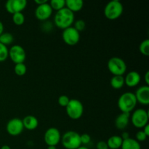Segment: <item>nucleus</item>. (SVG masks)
Listing matches in <instances>:
<instances>
[{
    "label": "nucleus",
    "instance_id": "nucleus-30",
    "mask_svg": "<svg viewBox=\"0 0 149 149\" xmlns=\"http://www.w3.org/2000/svg\"><path fill=\"white\" fill-rule=\"evenodd\" d=\"M147 138H148V136L143 132V130L138 131L135 134V140L139 143L145 141L147 139Z\"/></svg>",
    "mask_w": 149,
    "mask_h": 149
},
{
    "label": "nucleus",
    "instance_id": "nucleus-32",
    "mask_svg": "<svg viewBox=\"0 0 149 149\" xmlns=\"http://www.w3.org/2000/svg\"><path fill=\"white\" fill-rule=\"evenodd\" d=\"M5 8L7 13L13 15L14 14V11H13V0H8L5 4Z\"/></svg>",
    "mask_w": 149,
    "mask_h": 149
},
{
    "label": "nucleus",
    "instance_id": "nucleus-27",
    "mask_svg": "<svg viewBox=\"0 0 149 149\" xmlns=\"http://www.w3.org/2000/svg\"><path fill=\"white\" fill-rule=\"evenodd\" d=\"M9 57V49L7 46L0 43V62L5 61Z\"/></svg>",
    "mask_w": 149,
    "mask_h": 149
},
{
    "label": "nucleus",
    "instance_id": "nucleus-2",
    "mask_svg": "<svg viewBox=\"0 0 149 149\" xmlns=\"http://www.w3.org/2000/svg\"><path fill=\"white\" fill-rule=\"evenodd\" d=\"M138 103L135 94L131 92H127L121 95L118 100L117 105L119 110L123 113H130L136 107Z\"/></svg>",
    "mask_w": 149,
    "mask_h": 149
},
{
    "label": "nucleus",
    "instance_id": "nucleus-29",
    "mask_svg": "<svg viewBox=\"0 0 149 149\" xmlns=\"http://www.w3.org/2000/svg\"><path fill=\"white\" fill-rule=\"evenodd\" d=\"M70 100L71 99L68 96L65 95H61L58 97V104L61 107L65 108L67 106V105L68 104V103H69Z\"/></svg>",
    "mask_w": 149,
    "mask_h": 149
},
{
    "label": "nucleus",
    "instance_id": "nucleus-1",
    "mask_svg": "<svg viewBox=\"0 0 149 149\" xmlns=\"http://www.w3.org/2000/svg\"><path fill=\"white\" fill-rule=\"evenodd\" d=\"M74 23V13L66 7L56 12L54 17V23L59 29H64L69 28Z\"/></svg>",
    "mask_w": 149,
    "mask_h": 149
},
{
    "label": "nucleus",
    "instance_id": "nucleus-23",
    "mask_svg": "<svg viewBox=\"0 0 149 149\" xmlns=\"http://www.w3.org/2000/svg\"><path fill=\"white\" fill-rule=\"evenodd\" d=\"M49 4L52 10L57 12L65 7V0H51Z\"/></svg>",
    "mask_w": 149,
    "mask_h": 149
},
{
    "label": "nucleus",
    "instance_id": "nucleus-20",
    "mask_svg": "<svg viewBox=\"0 0 149 149\" xmlns=\"http://www.w3.org/2000/svg\"><path fill=\"white\" fill-rule=\"evenodd\" d=\"M125 85V77L123 76H113L111 79V86L115 90H120Z\"/></svg>",
    "mask_w": 149,
    "mask_h": 149
},
{
    "label": "nucleus",
    "instance_id": "nucleus-18",
    "mask_svg": "<svg viewBox=\"0 0 149 149\" xmlns=\"http://www.w3.org/2000/svg\"><path fill=\"white\" fill-rule=\"evenodd\" d=\"M123 140L119 135H113L106 141L109 149H119L122 146Z\"/></svg>",
    "mask_w": 149,
    "mask_h": 149
},
{
    "label": "nucleus",
    "instance_id": "nucleus-15",
    "mask_svg": "<svg viewBox=\"0 0 149 149\" xmlns=\"http://www.w3.org/2000/svg\"><path fill=\"white\" fill-rule=\"evenodd\" d=\"M130 119V113H122L116 116L115 119V126L119 130H123L128 126Z\"/></svg>",
    "mask_w": 149,
    "mask_h": 149
},
{
    "label": "nucleus",
    "instance_id": "nucleus-9",
    "mask_svg": "<svg viewBox=\"0 0 149 149\" xmlns=\"http://www.w3.org/2000/svg\"><path fill=\"white\" fill-rule=\"evenodd\" d=\"M62 38L66 45L69 46H74L79 42L80 33L73 26H71L63 31Z\"/></svg>",
    "mask_w": 149,
    "mask_h": 149
},
{
    "label": "nucleus",
    "instance_id": "nucleus-8",
    "mask_svg": "<svg viewBox=\"0 0 149 149\" xmlns=\"http://www.w3.org/2000/svg\"><path fill=\"white\" fill-rule=\"evenodd\" d=\"M9 57L15 64L23 63L26 61V52L23 47L15 45L9 49Z\"/></svg>",
    "mask_w": 149,
    "mask_h": 149
},
{
    "label": "nucleus",
    "instance_id": "nucleus-5",
    "mask_svg": "<svg viewBox=\"0 0 149 149\" xmlns=\"http://www.w3.org/2000/svg\"><path fill=\"white\" fill-rule=\"evenodd\" d=\"M108 69L113 76H123L126 73L127 64L122 58L113 57L110 58L107 63Z\"/></svg>",
    "mask_w": 149,
    "mask_h": 149
},
{
    "label": "nucleus",
    "instance_id": "nucleus-26",
    "mask_svg": "<svg viewBox=\"0 0 149 149\" xmlns=\"http://www.w3.org/2000/svg\"><path fill=\"white\" fill-rule=\"evenodd\" d=\"M140 52L142 55L145 56H148L149 55V39H144L141 43L139 47Z\"/></svg>",
    "mask_w": 149,
    "mask_h": 149
},
{
    "label": "nucleus",
    "instance_id": "nucleus-12",
    "mask_svg": "<svg viewBox=\"0 0 149 149\" xmlns=\"http://www.w3.org/2000/svg\"><path fill=\"white\" fill-rule=\"evenodd\" d=\"M52 9L48 2L38 5L35 10V17L41 21H45L50 17L52 14Z\"/></svg>",
    "mask_w": 149,
    "mask_h": 149
},
{
    "label": "nucleus",
    "instance_id": "nucleus-11",
    "mask_svg": "<svg viewBox=\"0 0 149 149\" xmlns=\"http://www.w3.org/2000/svg\"><path fill=\"white\" fill-rule=\"evenodd\" d=\"M23 122L18 118H13L8 121L6 125V130L7 133L12 136H17L23 132Z\"/></svg>",
    "mask_w": 149,
    "mask_h": 149
},
{
    "label": "nucleus",
    "instance_id": "nucleus-24",
    "mask_svg": "<svg viewBox=\"0 0 149 149\" xmlns=\"http://www.w3.org/2000/svg\"><path fill=\"white\" fill-rule=\"evenodd\" d=\"M14 71L16 75L19 76V77H23L27 72V67L25 65L24 63L15 64L14 67Z\"/></svg>",
    "mask_w": 149,
    "mask_h": 149
},
{
    "label": "nucleus",
    "instance_id": "nucleus-14",
    "mask_svg": "<svg viewBox=\"0 0 149 149\" xmlns=\"http://www.w3.org/2000/svg\"><path fill=\"white\" fill-rule=\"evenodd\" d=\"M141 77L138 71H132L127 73L125 77V84L129 87H136L141 82Z\"/></svg>",
    "mask_w": 149,
    "mask_h": 149
},
{
    "label": "nucleus",
    "instance_id": "nucleus-38",
    "mask_svg": "<svg viewBox=\"0 0 149 149\" xmlns=\"http://www.w3.org/2000/svg\"><path fill=\"white\" fill-rule=\"evenodd\" d=\"M4 32V24L2 23V22L0 20V35Z\"/></svg>",
    "mask_w": 149,
    "mask_h": 149
},
{
    "label": "nucleus",
    "instance_id": "nucleus-13",
    "mask_svg": "<svg viewBox=\"0 0 149 149\" xmlns=\"http://www.w3.org/2000/svg\"><path fill=\"white\" fill-rule=\"evenodd\" d=\"M134 94L138 103L144 106L149 104V86L143 85L138 87Z\"/></svg>",
    "mask_w": 149,
    "mask_h": 149
},
{
    "label": "nucleus",
    "instance_id": "nucleus-35",
    "mask_svg": "<svg viewBox=\"0 0 149 149\" xmlns=\"http://www.w3.org/2000/svg\"><path fill=\"white\" fill-rule=\"evenodd\" d=\"M144 80H145L146 85L149 86V71H146V73L145 74V76H144Z\"/></svg>",
    "mask_w": 149,
    "mask_h": 149
},
{
    "label": "nucleus",
    "instance_id": "nucleus-33",
    "mask_svg": "<svg viewBox=\"0 0 149 149\" xmlns=\"http://www.w3.org/2000/svg\"><path fill=\"white\" fill-rule=\"evenodd\" d=\"M96 148L97 149H109L107 143L105 141H99L96 145Z\"/></svg>",
    "mask_w": 149,
    "mask_h": 149
},
{
    "label": "nucleus",
    "instance_id": "nucleus-10",
    "mask_svg": "<svg viewBox=\"0 0 149 149\" xmlns=\"http://www.w3.org/2000/svg\"><path fill=\"white\" fill-rule=\"evenodd\" d=\"M61 140V134L59 130L56 127H49L44 135V141L45 143L49 146H56Z\"/></svg>",
    "mask_w": 149,
    "mask_h": 149
},
{
    "label": "nucleus",
    "instance_id": "nucleus-17",
    "mask_svg": "<svg viewBox=\"0 0 149 149\" xmlns=\"http://www.w3.org/2000/svg\"><path fill=\"white\" fill-rule=\"evenodd\" d=\"M84 6L82 0H65V7L72 13L79 12Z\"/></svg>",
    "mask_w": 149,
    "mask_h": 149
},
{
    "label": "nucleus",
    "instance_id": "nucleus-22",
    "mask_svg": "<svg viewBox=\"0 0 149 149\" xmlns=\"http://www.w3.org/2000/svg\"><path fill=\"white\" fill-rule=\"evenodd\" d=\"M14 40V37H13V34L8 32H3L1 35H0V43L3 44L5 46L11 45Z\"/></svg>",
    "mask_w": 149,
    "mask_h": 149
},
{
    "label": "nucleus",
    "instance_id": "nucleus-37",
    "mask_svg": "<svg viewBox=\"0 0 149 149\" xmlns=\"http://www.w3.org/2000/svg\"><path fill=\"white\" fill-rule=\"evenodd\" d=\"M48 2L47 0H35V3L38 5H41V4H45V3Z\"/></svg>",
    "mask_w": 149,
    "mask_h": 149
},
{
    "label": "nucleus",
    "instance_id": "nucleus-31",
    "mask_svg": "<svg viewBox=\"0 0 149 149\" xmlns=\"http://www.w3.org/2000/svg\"><path fill=\"white\" fill-rule=\"evenodd\" d=\"M80 141H81V145H87L91 141V137L89 134L84 133L82 135H80Z\"/></svg>",
    "mask_w": 149,
    "mask_h": 149
},
{
    "label": "nucleus",
    "instance_id": "nucleus-21",
    "mask_svg": "<svg viewBox=\"0 0 149 149\" xmlns=\"http://www.w3.org/2000/svg\"><path fill=\"white\" fill-rule=\"evenodd\" d=\"M27 7V1L26 0H13V8L14 13H22Z\"/></svg>",
    "mask_w": 149,
    "mask_h": 149
},
{
    "label": "nucleus",
    "instance_id": "nucleus-36",
    "mask_svg": "<svg viewBox=\"0 0 149 149\" xmlns=\"http://www.w3.org/2000/svg\"><path fill=\"white\" fill-rule=\"evenodd\" d=\"M143 132L144 133L147 135V136L148 137L149 136V125L148 124L144 127L143 130Z\"/></svg>",
    "mask_w": 149,
    "mask_h": 149
},
{
    "label": "nucleus",
    "instance_id": "nucleus-39",
    "mask_svg": "<svg viewBox=\"0 0 149 149\" xmlns=\"http://www.w3.org/2000/svg\"><path fill=\"white\" fill-rule=\"evenodd\" d=\"M0 149H11V148H10L8 145H4L1 147Z\"/></svg>",
    "mask_w": 149,
    "mask_h": 149
},
{
    "label": "nucleus",
    "instance_id": "nucleus-40",
    "mask_svg": "<svg viewBox=\"0 0 149 149\" xmlns=\"http://www.w3.org/2000/svg\"><path fill=\"white\" fill-rule=\"evenodd\" d=\"M47 149H57L56 146H47Z\"/></svg>",
    "mask_w": 149,
    "mask_h": 149
},
{
    "label": "nucleus",
    "instance_id": "nucleus-19",
    "mask_svg": "<svg viewBox=\"0 0 149 149\" xmlns=\"http://www.w3.org/2000/svg\"><path fill=\"white\" fill-rule=\"evenodd\" d=\"M121 149H141V144L134 138H128L124 140Z\"/></svg>",
    "mask_w": 149,
    "mask_h": 149
},
{
    "label": "nucleus",
    "instance_id": "nucleus-6",
    "mask_svg": "<svg viewBox=\"0 0 149 149\" xmlns=\"http://www.w3.org/2000/svg\"><path fill=\"white\" fill-rule=\"evenodd\" d=\"M66 113L70 119L73 120H77L82 116L84 113V106L77 99H71L65 107Z\"/></svg>",
    "mask_w": 149,
    "mask_h": 149
},
{
    "label": "nucleus",
    "instance_id": "nucleus-3",
    "mask_svg": "<svg viewBox=\"0 0 149 149\" xmlns=\"http://www.w3.org/2000/svg\"><path fill=\"white\" fill-rule=\"evenodd\" d=\"M124 11V7L119 0H113L107 3L104 9L105 17L110 20L119 18Z\"/></svg>",
    "mask_w": 149,
    "mask_h": 149
},
{
    "label": "nucleus",
    "instance_id": "nucleus-4",
    "mask_svg": "<svg viewBox=\"0 0 149 149\" xmlns=\"http://www.w3.org/2000/svg\"><path fill=\"white\" fill-rule=\"evenodd\" d=\"M61 141L65 149H77L81 146L80 135L75 131L65 132L61 137Z\"/></svg>",
    "mask_w": 149,
    "mask_h": 149
},
{
    "label": "nucleus",
    "instance_id": "nucleus-16",
    "mask_svg": "<svg viewBox=\"0 0 149 149\" xmlns=\"http://www.w3.org/2000/svg\"><path fill=\"white\" fill-rule=\"evenodd\" d=\"M24 129L28 130H34L39 126V121L36 116L33 115H28L22 120Z\"/></svg>",
    "mask_w": 149,
    "mask_h": 149
},
{
    "label": "nucleus",
    "instance_id": "nucleus-41",
    "mask_svg": "<svg viewBox=\"0 0 149 149\" xmlns=\"http://www.w3.org/2000/svg\"><path fill=\"white\" fill-rule=\"evenodd\" d=\"M77 149H89L88 148H87L86 146H81L79 148H78Z\"/></svg>",
    "mask_w": 149,
    "mask_h": 149
},
{
    "label": "nucleus",
    "instance_id": "nucleus-28",
    "mask_svg": "<svg viewBox=\"0 0 149 149\" xmlns=\"http://www.w3.org/2000/svg\"><path fill=\"white\" fill-rule=\"evenodd\" d=\"M73 27L80 33L81 31H84L86 28V23L85 21L83 20H78L77 21L74 22V26Z\"/></svg>",
    "mask_w": 149,
    "mask_h": 149
},
{
    "label": "nucleus",
    "instance_id": "nucleus-25",
    "mask_svg": "<svg viewBox=\"0 0 149 149\" xmlns=\"http://www.w3.org/2000/svg\"><path fill=\"white\" fill-rule=\"evenodd\" d=\"M13 22L16 26H22L25 22V16L22 13H16L13 15Z\"/></svg>",
    "mask_w": 149,
    "mask_h": 149
},
{
    "label": "nucleus",
    "instance_id": "nucleus-34",
    "mask_svg": "<svg viewBox=\"0 0 149 149\" xmlns=\"http://www.w3.org/2000/svg\"><path fill=\"white\" fill-rule=\"evenodd\" d=\"M121 138H122V139L123 140H126V139H128V138H130V134H129V132H122V135H121Z\"/></svg>",
    "mask_w": 149,
    "mask_h": 149
},
{
    "label": "nucleus",
    "instance_id": "nucleus-7",
    "mask_svg": "<svg viewBox=\"0 0 149 149\" xmlns=\"http://www.w3.org/2000/svg\"><path fill=\"white\" fill-rule=\"evenodd\" d=\"M148 113L143 109H138L134 111L131 116V121L136 128H143L148 124Z\"/></svg>",
    "mask_w": 149,
    "mask_h": 149
}]
</instances>
